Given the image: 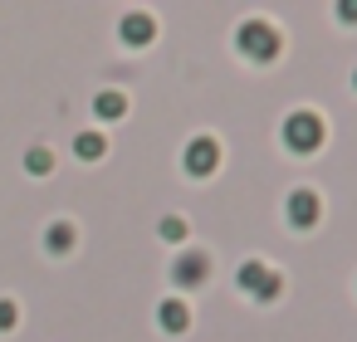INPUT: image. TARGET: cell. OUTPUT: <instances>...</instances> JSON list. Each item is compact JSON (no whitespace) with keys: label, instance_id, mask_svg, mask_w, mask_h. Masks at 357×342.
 I'll return each instance as SVG.
<instances>
[{"label":"cell","instance_id":"cell-1","mask_svg":"<svg viewBox=\"0 0 357 342\" xmlns=\"http://www.w3.org/2000/svg\"><path fill=\"white\" fill-rule=\"evenodd\" d=\"M323 137H328V127H323V118H318V113L298 108V113H289V118H284V147H289V152L308 157V152H318V147H323Z\"/></svg>","mask_w":357,"mask_h":342},{"label":"cell","instance_id":"cell-2","mask_svg":"<svg viewBox=\"0 0 357 342\" xmlns=\"http://www.w3.org/2000/svg\"><path fill=\"white\" fill-rule=\"evenodd\" d=\"M235 45H240V54H245V59L269 64V59L279 54V30H274L269 20H245V25L235 30Z\"/></svg>","mask_w":357,"mask_h":342},{"label":"cell","instance_id":"cell-3","mask_svg":"<svg viewBox=\"0 0 357 342\" xmlns=\"http://www.w3.org/2000/svg\"><path fill=\"white\" fill-rule=\"evenodd\" d=\"M240 293H250V298L269 303V298H279V293H284V274H274L264 259H250V264H240Z\"/></svg>","mask_w":357,"mask_h":342},{"label":"cell","instance_id":"cell-4","mask_svg":"<svg viewBox=\"0 0 357 342\" xmlns=\"http://www.w3.org/2000/svg\"><path fill=\"white\" fill-rule=\"evenodd\" d=\"M181 166H186V176H211L215 166H220V142L215 137H191L186 142V152H181Z\"/></svg>","mask_w":357,"mask_h":342},{"label":"cell","instance_id":"cell-5","mask_svg":"<svg viewBox=\"0 0 357 342\" xmlns=\"http://www.w3.org/2000/svg\"><path fill=\"white\" fill-rule=\"evenodd\" d=\"M284 215H289L294 230H313L318 215H323V196H313V191H294L289 205H284Z\"/></svg>","mask_w":357,"mask_h":342},{"label":"cell","instance_id":"cell-6","mask_svg":"<svg viewBox=\"0 0 357 342\" xmlns=\"http://www.w3.org/2000/svg\"><path fill=\"white\" fill-rule=\"evenodd\" d=\"M118 35H123V45L142 49V45H152V35H157V20H152L147 10H128V15L118 20Z\"/></svg>","mask_w":357,"mask_h":342},{"label":"cell","instance_id":"cell-7","mask_svg":"<svg viewBox=\"0 0 357 342\" xmlns=\"http://www.w3.org/2000/svg\"><path fill=\"white\" fill-rule=\"evenodd\" d=\"M206 274H211V259H206L201 249H191V254H181V259L172 264V279H176L181 288H196V283H206Z\"/></svg>","mask_w":357,"mask_h":342},{"label":"cell","instance_id":"cell-8","mask_svg":"<svg viewBox=\"0 0 357 342\" xmlns=\"http://www.w3.org/2000/svg\"><path fill=\"white\" fill-rule=\"evenodd\" d=\"M157 322H162V332H186L191 327V308L181 298H162L157 303Z\"/></svg>","mask_w":357,"mask_h":342},{"label":"cell","instance_id":"cell-9","mask_svg":"<svg viewBox=\"0 0 357 342\" xmlns=\"http://www.w3.org/2000/svg\"><path fill=\"white\" fill-rule=\"evenodd\" d=\"M93 113H98L103 123H113V118H128V93H118V88H103V93L93 98Z\"/></svg>","mask_w":357,"mask_h":342},{"label":"cell","instance_id":"cell-10","mask_svg":"<svg viewBox=\"0 0 357 342\" xmlns=\"http://www.w3.org/2000/svg\"><path fill=\"white\" fill-rule=\"evenodd\" d=\"M45 249H50V254H69V249H74V225H69V220H54V225L45 230Z\"/></svg>","mask_w":357,"mask_h":342},{"label":"cell","instance_id":"cell-11","mask_svg":"<svg viewBox=\"0 0 357 342\" xmlns=\"http://www.w3.org/2000/svg\"><path fill=\"white\" fill-rule=\"evenodd\" d=\"M103 152H108L103 132H79V137H74V157H79V162H98Z\"/></svg>","mask_w":357,"mask_h":342},{"label":"cell","instance_id":"cell-12","mask_svg":"<svg viewBox=\"0 0 357 342\" xmlns=\"http://www.w3.org/2000/svg\"><path fill=\"white\" fill-rule=\"evenodd\" d=\"M50 166H54V152H50V147H30V152H25V171H30V176H45Z\"/></svg>","mask_w":357,"mask_h":342},{"label":"cell","instance_id":"cell-13","mask_svg":"<svg viewBox=\"0 0 357 342\" xmlns=\"http://www.w3.org/2000/svg\"><path fill=\"white\" fill-rule=\"evenodd\" d=\"M157 235H162L167 244H181V240H186V220H181V215H162Z\"/></svg>","mask_w":357,"mask_h":342},{"label":"cell","instance_id":"cell-14","mask_svg":"<svg viewBox=\"0 0 357 342\" xmlns=\"http://www.w3.org/2000/svg\"><path fill=\"white\" fill-rule=\"evenodd\" d=\"M20 322V303L15 298H0V332H10Z\"/></svg>","mask_w":357,"mask_h":342},{"label":"cell","instance_id":"cell-15","mask_svg":"<svg viewBox=\"0 0 357 342\" xmlns=\"http://www.w3.org/2000/svg\"><path fill=\"white\" fill-rule=\"evenodd\" d=\"M337 20H342V25H357V0H342V6H337Z\"/></svg>","mask_w":357,"mask_h":342},{"label":"cell","instance_id":"cell-16","mask_svg":"<svg viewBox=\"0 0 357 342\" xmlns=\"http://www.w3.org/2000/svg\"><path fill=\"white\" fill-rule=\"evenodd\" d=\"M352 84H357V69H352Z\"/></svg>","mask_w":357,"mask_h":342}]
</instances>
